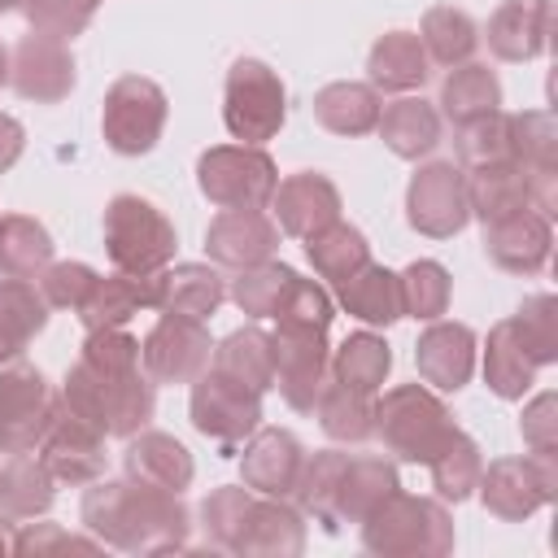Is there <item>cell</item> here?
<instances>
[{
    "label": "cell",
    "instance_id": "1",
    "mask_svg": "<svg viewBox=\"0 0 558 558\" xmlns=\"http://www.w3.org/2000/svg\"><path fill=\"white\" fill-rule=\"evenodd\" d=\"M61 405L92 423L100 436H135L148 427L157 397L153 379L140 375V340L122 327L87 331L78 362L65 375Z\"/></svg>",
    "mask_w": 558,
    "mask_h": 558
},
{
    "label": "cell",
    "instance_id": "2",
    "mask_svg": "<svg viewBox=\"0 0 558 558\" xmlns=\"http://www.w3.org/2000/svg\"><path fill=\"white\" fill-rule=\"evenodd\" d=\"M83 527L122 554H174L187 549L192 514L183 493H166L140 480H92L78 506Z\"/></svg>",
    "mask_w": 558,
    "mask_h": 558
},
{
    "label": "cell",
    "instance_id": "3",
    "mask_svg": "<svg viewBox=\"0 0 558 558\" xmlns=\"http://www.w3.org/2000/svg\"><path fill=\"white\" fill-rule=\"evenodd\" d=\"M397 488H401V480H397V466L388 458L323 449V453L301 462L292 497H296L301 514H314L327 532H336L344 523H362Z\"/></svg>",
    "mask_w": 558,
    "mask_h": 558
},
{
    "label": "cell",
    "instance_id": "4",
    "mask_svg": "<svg viewBox=\"0 0 558 558\" xmlns=\"http://www.w3.org/2000/svg\"><path fill=\"white\" fill-rule=\"evenodd\" d=\"M366 554L379 558H445L453 549V519L432 497L388 493L362 523Z\"/></svg>",
    "mask_w": 558,
    "mask_h": 558
},
{
    "label": "cell",
    "instance_id": "5",
    "mask_svg": "<svg viewBox=\"0 0 558 558\" xmlns=\"http://www.w3.org/2000/svg\"><path fill=\"white\" fill-rule=\"evenodd\" d=\"M458 432L445 401L423 384H397L375 401V436L401 462H432Z\"/></svg>",
    "mask_w": 558,
    "mask_h": 558
},
{
    "label": "cell",
    "instance_id": "6",
    "mask_svg": "<svg viewBox=\"0 0 558 558\" xmlns=\"http://www.w3.org/2000/svg\"><path fill=\"white\" fill-rule=\"evenodd\" d=\"M105 253L113 270L148 279L174 257V222L153 201L122 192L105 205Z\"/></svg>",
    "mask_w": 558,
    "mask_h": 558
},
{
    "label": "cell",
    "instance_id": "7",
    "mask_svg": "<svg viewBox=\"0 0 558 558\" xmlns=\"http://www.w3.org/2000/svg\"><path fill=\"white\" fill-rule=\"evenodd\" d=\"M222 122H227L231 140L257 144V148L283 131V122H288V92H283L279 74H275L266 61L240 57V61L227 70Z\"/></svg>",
    "mask_w": 558,
    "mask_h": 558
},
{
    "label": "cell",
    "instance_id": "8",
    "mask_svg": "<svg viewBox=\"0 0 558 558\" xmlns=\"http://www.w3.org/2000/svg\"><path fill=\"white\" fill-rule=\"evenodd\" d=\"M196 183L218 209H266L279 187V170L257 144H218L201 153Z\"/></svg>",
    "mask_w": 558,
    "mask_h": 558
},
{
    "label": "cell",
    "instance_id": "9",
    "mask_svg": "<svg viewBox=\"0 0 558 558\" xmlns=\"http://www.w3.org/2000/svg\"><path fill=\"white\" fill-rule=\"evenodd\" d=\"M480 501L506 523H523L558 497V449H532L523 458H497L480 471Z\"/></svg>",
    "mask_w": 558,
    "mask_h": 558
},
{
    "label": "cell",
    "instance_id": "10",
    "mask_svg": "<svg viewBox=\"0 0 558 558\" xmlns=\"http://www.w3.org/2000/svg\"><path fill=\"white\" fill-rule=\"evenodd\" d=\"M270 357H275V384L279 397L296 414H314L327 379H331V353H327V327L310 323H279L270 336Z\"/></svg>",
    "mask_w": 558,
    "mask_h": 558
},
{
    "label": "cell",
    "instance_id": "11",
    "mask_svg": "<svg viewBox=\"0 0 558 558\" xmlns=\"http://www.w3.org/2000/svg\"><path fill=\"white\" fill-rule=\"evenodd\" d=\"M166 113H170V100L166 92L144 78V74H122L109 92H105V109H100V131H105V144L122 157H140V153H153V144L161 140L166 131Z\"/></svg>",
    "mask_w": 558,
    "mask_h": 558
},
{
    "label": "cell",
    "instance_id": "12",
    "mask_svg": "<svg viewBox=\"0 0 558 558\" xmlns=\"http://www.w3.org/2000/svg\"><path fill=\"white\" fill-rule=\"evenodd\" d=\"M187 414H192V427L227 449L244 445L257 427H262V392L244 388L240 379L205 366L196 379H192V401H187Z\"/></svg>",
    "mask_w": 558,
    "mask_h": 558
},
{
    "label": "cell",
    "instance_id": "13",
    "mask_svg": "<svg viewBox=\"0 0 558 558\" xmlns=\"http://www.w3.org/2000/svg\"><path fill=\"white\" fill-rule=\"evenodd\" d=\"M405 222L427 240H449L471 222L466 170L458 161H427L405 187Z\"/></svg>",
    "mask_w": 558,
    "mask_h": 558
},
{
    "label": "cell",
    "instance_id": "14",
    "mask_svg": "<svg viewBox=\"0 0 558 558\" xmlns=\"http://www.w3.org/2000/svg\"><path fill=\"white\" fill-rule=\"evenodd\" d=\"M57 397L44 371L13 362L0 371V453H35L39 436L48 432Z\"/></svg>",
    "mask_w": 558,
    "mask_h": 558
},
{
    "label": "cell",
    "instance_id": "15",
    "mask_svg": "<svg viewBox=\"0 0 558 558\" xmlns=\"http://www.w3.org/2000/svg\"><path fill=\"white\" fill-rule=\"evenodd\" d=\"M209 357H214V340L205 323L179 314H161L140 344V366L153 384H192L209 366Z\"/></svg>",
    "mask_w": 558,
    "mask_h": 558
},
{
    "label": "cell",
    "instance_id": "16",
    "mask_svg": "<svg viewBox=\"0 0 558 558\" xmlns=\"http://www.w3.org/2000/svg\"><path fill=\"white\" fill-rule=\"evenodd\" d=\"M35 458L44 462V471H48L57 484L87 488L92 480L105 475V436L57 401L52 423H48V432H44L39 445H35Z\"/></svg>",
    "mask_w": 558,
    "mask_h": 558
},
{
    "label": "cell",
    "instance_id": "17",
    "mask_svg": "<svg viewBox=\"0 0 558 558\" xmlns=\"http://www.w3.org/2000/svg\"><path fill=\"white\" fill-rule=\"evenodd\" d=\"M9 83L17 87L22 100H35V105H57L70 96L74 87V57L61 39H48V35H22L13 57H9Z\"/></svg>",
    "mask_w": 558,
    "mask_h": 558
},
{
    "label": "cell",
    "instance_id": "18",
    "mask_svg": "<svg viewBox=\"0 0 558 558\" xmlns=\"http://www.w3.org/2000/svg\"><path fill=\"white\" fill-rule=\"evenodd\" d=\"M549 248H554V227L541 209H514L506 218H493L484 222V253L497 270H510V275H536L545 262H549Z\"/></svg>",
    "mask_w": 558,
    "mask_h": 558
},
{
    "label": "cell",
    "instance_id": "19",
    "mask_svg": "<svg viewBox=\"0 0 558 558\" xmlns=\"http://www.w3.org/2000/svg\"><path fill=\"white\" fill-rule=\"evenodd\" d=\"M279 248V227L262 209H222L205 231V253L214 266L248 270L270 262Z\"/></svg>",
    "mask_w": 558,
    "mask_h": 558
},
{
    "label": "cell",
    "instance_id": "20",
    "mask_svg": "<svg viewBox=\"0 0 558 558\" xmlns=\"http://www.w3.org/2000/svg\"><path fill=\"white\" fill-rule=\"evenodd\" d=\"M301 462H305V449L292 432L283 427H257L244 445V458H240V480L248 493H262V497H292L296 488V475H301Z\"/></svg>",
    "mask_w": 558,
    "mask_h": 558
},
{
    "label": "cell",
    "instance_id": "21",
    "mask_svg": "<svg viewBox=\"0 0 558 558\" xmlns=\"http://www.w3.org/2000/svg\"><path fill=\"white\" fill-rule=\"evenodd\" d=\"M305 549V519L283 497H253L231 554L240 558H296Z\"/></svg>",
    "mask_w": 558,
    "mask_h": 558
},
{
    "label": "cell",
    "instance_id": "22",
    "mask_svg": "<svg viewBox=\"0 0 558 558\" xmlns=\"http://www.w3.org/2000/svg\"><path fill=\"white\" fill-rule=\"evenodd\" d=\"M270 205H275V227H279L283 235H296V240H310L314 231H323L327 222L340 218V192H336V183H331L327 174H318V170L288 174V179L275 187Z\"/></svg>",
    "mask_w": 558,
    "mask_h": 558
},
{
    "label": "cell",
    "instance_id": "23",
    "mask_svg": "<svg viewBox=\"0 0 558 558\" xmlns=\"http://www.w3.org/2000/svg\"><path fill=\"white\" fill-rule=\"evenodd\" d=\"M414 366H418V379L440 392L466 388V379L475 371V331L466 323L432 318V327L414 344Z\"/></svg>",
    "mask_w": 558,
    "mask_h": 558
},
{
    "label": "cell",
    "instance_id": "24",
    "mask_svg": "<svg viewBox=\"0 0 558 558\" xmlns=\"http://www.w3.org/2000/svg\"><path fill=\"white\" fill-rule=\"evenodd\" d=\"M554 26V0H501L488 17V52L497 61H532L545 52Z\"/></svg>",
    "mask_w": 558,
    "mask_h": 558
},
{
    "label": "cell",
    "instance_id": "25",
    "mask_svg": "<svg viewBox=\"0 0 558 558\" xmlns=\"http://www.w3.org/2000/svg\"><path fill=\"white\" fill-rule=\"evenodd\" d=\"M222 296H227L222 275L205 262H179V266H166L153 275V310H161V314L205 323L218 314Z\"/></svg>",
    "mask_w": 558,
    "mask_h": 558
},
{
    "label": "cell",
    "instance_id": "26",
    "mask_svg": "<svg viewBox=\"0 0 558 558\" xmlns=\"http://www.w3.org/2000/svg\"><path fill=\"white\" fill-rule=\"evenodd\" d=\"M122 471L140 484H153V488H166V493H183L196 475V462L187 453L183 440L166 436V432H135L126 436V449H122Z\"/></svg>",
    "mask_w": 558,
    "mask_h": 558
},
{
    "label": "cell",
    "instance_id": "27",
    "mask_svg": "<svg viewBox=\"0 0 558 558\" xmlns=\"http://www.w3.org/2000/svg\"><path fill=\"white\" fill-rule=\"evenodd\" d=\"M336 305L366 327H388L401 318V283L388 266L366 262L362 270H353L349 279L336 283Z\"/></svg>",
    "mask_w": 558,
    "mask_h": 558
},
{
    "label": "cell",
    "instance_id": "28",
    "mask_svg": "<svg viewBox=\"0 0 558 558\" xmlns=\"http://www.w3.org/2000/svg\"><path fill=\"white\" fill-rule=\"evenodd\" d=\"M375 131H379V140L397 157L418 161V157H427L440 144V109L427 105L423 96H401V100H392V105L379 109Z\"/></svg>",
    "mask_w": 558,
    "mask_h": 558
},
{
    "label": "cell",
    "instance_id": "29",
    "mask_svg": "<svg viewBox=\"0 0 558 558\" xmlns=\"http://www.w3.org/2000/svg\"><path fill=\"white\" fill-rule=\"evenodd\" d=\"M140 310H153V275L135 279V275L118 270V275H96V283L87 288V296L74 314L87 331H100V327H122Z\"/></svg>",
    "mask_w": 558,
    "mask_h": 558
},
{
    "label": "cell",
    "instance_id": "30",
    "mask_svg": "<svg viewBox=\"0 0 558 558\" xmlns=\"http://www.w3.org/2000/svg\"><path fill=\"white\" fill-rule=\"evenodd\" d=\"M366 74L375 92H414L427 83V52L414 31H388L371 44Z\"/></svg>",
    "mask_w": 558,
    "mask_h": 558
},
{
    "label": "cell",
    "instance_id": "31",
    "mask_svg": "<svg viewBox=\"0 0 558 558\" xmlns=\"http://www.w3.org/2000/svg\"><path fill=\"white\" fill-rule=\"evenodd\" d=\"M466 205L480 222H493V218H506L514 209H536L532 201V179L519 161H506V166H484V170H466Z\"/></svg>",
    "mask_w": 558,
    "mask_h": 558
},
{
    "label": "cell",
    "instance_id": "32",
    "mask_svg": "<svg viewBox=\"0 0 558 558\" xmlns=\"http://www.w3.org/2000/svg\"><path fill=\"white\" fill-rule=\"evenodd\" d=\"M497 109H501V83L488 65H480V61L449 65V74L440 83V113L453 126H466V122L488 118Z\"/></svg>",
    "mask_w": 558,
    "mask_h": 558
},
{
    "label": "cell",
    "instance_id": "33",
    "mask_svg": "<svg viewBox=\"0 0 558 558\" xmlns=\"http://www.w3.org/2000/svg\"><path fill=\"white\" fill-rule=\"evenodd\" d=\"M57 501V480L35 453H9L0 462V510L9 519H39Z\"/></svg>",
    "mask_w": 558,
    "mask_h": 558
},
{
    "label": "cell",
    "instance_id": "34",
    "mask_svg": "<svg viewBox=\"0 0 558 558\" xmlns=\"http://www.w3.org/2000/svg\"><path fill=\"white\" fill-rule=\"evenodd\" d=\"M48 327V301L31 279H0V366L13 362Z\"/></svg>",
    "mask_w": 558,
    "mask_h": 558
},
{
    "label": "cell",
    "instance_id": "35",
    "mask_svg": "<svg viewBox=\"0 0 558 558\" xmlns=\"http://www.w3.org/2000/svg\"><path fill=\"white\" fill-rule=\"evenodd\" d=\"M379 109H384L379 105V92L371 83H353V78L327 83L314 96V118L331 135H366V131H375Z\"/></svg>",
    "mask_w": 558,
    "mask_h": 558
},
{
    "label": "cell",
    "instance_id": "36",
    "mask_svg": "<svg viewBox=\"0 0 558 558\" xmlns=\"http://www.w3.org/2000/svg\"><path fill=\"white\" fill-rule=\"evenodd\" d=\"M214 371L240 379L244 388L253 392H266L275 384V357H270V336L262 327H240L231 331L227 340L214 344V357H209Z\"/></svg>",
    "mask_w": 558,
    "mask_h": 558
},
{
    "label": "cell",
    "instance_id": "37",
    "mask_svg": "<svg viewBox=\"0 0 558 558\" xmlns=\"http://www.w3.org/2000/svg\"><path fill=\"white\" fill-rule=\"evenodd\" d=\"M484 384L501 397V401H519L532 384H536V362L523 353V344L514 340L510 331V318H501L493 331H488V344H484Z\"/></svg>",
    "mask_w": 558,
    "mask_h": 558
},
{
    "label": "cell",
    "instance_id": "38",
    "mask_svg": "<svg viewBox=\"0 0 558 558\" xmlns=\"http://www.w3.org/2000/svg\"><path fill=\"white\" fill-rule=\"evenodd\" d=\"M314 414H318L323 432H327L336 445H362V440L375 436V401H371V392H357V388H349V384L327 379V388H323Z\"/></svg>",
    "mask_w": 558,
    "mask_h": 558
},
{
    "label": "cell",
    "instance_id": "39",
    "mask_svg": "<svg viewBox=\"0 0 558 558\" xmlns=\"http://www.w3.org/2000/svg\"><path fill=\"white\" fill-rule=\"evenodd\" d=\"M48 262H52L48 227L26 218V214H4L0 218V275H9V279H39Z\"/></svg>",
    "mask_w": 558,
    "mask_h": 558
},
{
    "label": "cell",
    "instance_id": "40",
    "mask_svg": "<svg viewBox=\"0 0 558 558\" xmlns=\"http://www.w3.org/2000/svg\"><path fill=\"white\" fill-rule=\"evenodd\" d=\"M418 44H423L427 61H436V65H462V61H471V52L480 48V26H475L471 13H462V9L436 4V9L423 13Z\"/></svg>",
    "mask_w": 558,
    "mask_h": 558
},
{
    "label": "cell",
    "instance_id": "41",
    "mask_svg": "<svg viewBox=\"0 0 558 558\" xmlns=\"http://www.w3.org/2000/svg\"><path fill=\"white\" fill-rule=\"evenodd\" d=\"M392 371V349L375 331H353L336 353H331V379L349 384L357 392H379Z\"/></svg>",
    "mask_w": 558,
    "mask_h": 558
},
{
    "label": "cell",
    "instance_id": "42",
    "mask_svg": "<svg viewBox=\"0 0 558 558\" xmlns=\"http://www.w3.org/2000/svg\"><path fill=\"white\" fill-rule=\"evenodd\" d=\"M305 257H310L314 275L340 283V279H349L353 270H362L371 262V244H366V235L357 227L336 218V222H327L323 231H314L305 240Z\"/></svg>",
    "mask_w": 558,
    "mask_h": 558
},
{
    "label": "cell",
    "instance_id": "43",
    "mask_svg": "<svg viewBox=\"0 0 558 558\" xmlns=\"http://www.w3.org/2000/svg\"><path fill=\"white\" fill-rule=\"evenodd\" d=\"M432 471V488L440 501H466L480 484V471H484V458H480V445L458 427L449 436V445L427 462Z\"/></svg>",
    "mask_w": 558,
    "mask_h": 558
},
{
    "label": "cell",
    "instance_id": "44",
    "mask_svg": "<svg viewBox=\"0 0 558 558\" xmlns=\"http://www.w3.org/2000/svg\"><path fill=\"white\" fill-rule=\"evenodd\" d=\"M514 161V126L510 113H488L466 126H458V166L462 170H484V166H506Z\"/></svg>",
    "mask_w": 558,
    "mask_h": 558
},
{
    "label": "cell",
    "instance_id": "45",
    "mask_svg": "<svg viewBox=\"0 0 558 558\" xmlns=\"http://www.w3.org/2000/svg\"><path fill=\"white\" fill-rule=\"evenodd\" d=\"M397 283H401V314L432 323V318H440V314L449 310L453 283H449V270H445L440 262L418 257V262H410V266L397 275Z\"/></svg>",
    "mask_w": 558,
    "mask_h": 558
},
{
    "label": "cell",
    "instance_id": "46",
    "mask_svg": "<svg viewBox=\"0 0 558 558\" xmlns=\"http://www.w3.org/2000/svg\"><path fill=\"white\" fill-rule=\"evenodd\" d=\"M292 266L283 262H262V266H248V270H235L231 279V301L240 305V314L248 318H275L279 305H283V292L292 283Z\"/></svg>",
    "mask_w": 558,
    "mask_h": 558
},
{
    "label": "cell",
    "instance_id": "47",
    "mask_svg": "<svg viewBox=\"0 0 558 558\" xmlns=\"http://www.w3.org/2000/svg\"><path fill=\"white\" fill-rule=\"evenodd\" d=\"M510 331L536 366L558 362V296H549V292L527 296L519 305V314H510Z\"/></svg>",
    "mask_w": 558,
    "mask_h": 558
},
{
    "label": "cell",
    "instance_id": "48",
    "mask_svg": "<svg viewBox=\"0 0 558 558\" xmlns=\"http://www.w3.org/2000/svg\"><path fill=\"white\" fill-rule=\"evenodd\" d=\"M26 22L35 35H48V39H74L87 31V22L96 17L100 0H26Z\"/></svg>",
    "mask_w": 558,
    "mask_h": 558
},
{
    "label": "cell",
    "instance_id": "49",
    "mask_svg": "<svg viewBox=\"0 0 558 558\" xmlns=\"http://www.w3.org/2000/svg\"><path fill=\"white\" fill-rule=\"evenodd\" d=\"M248 501H253V493H248L244 484L214 488V493L201 501V527H205V536H209L218 549H231V545H235Z\"/></svg>",
    "mask_w": 558,
    "mask_h": 558
},
{
    "label": "cell",
    "instance_id": "50",
    "mask_svg": "<svg viewBox=\"0 0 558 558\" xmlns=\"http://www.w3.org/2000/svg\"><path fill=\"white\" fill-rule=\"evenodd\" d=\"M92 283H96V270L87 262H48L39 275V296L52 310H78Z\"/></svg>",
    "mask_w": 558,
    "mask_h": 558
},
{
    "label": "cell",
    "instance_id": "51",
    "mask_svg": "<svg viewBox=\"0 0 558 558\" xmlns=\"http://www.w3.org/2000/svg\"><path fill=\"white\" fill-rule=\"evenodd\" d=\"M519 432H523L527 449H558V397L554 392H536L523 405Z\"/></svg>",
    "mask_w": 558,
    "mask_h": 558
},
{
    "label": "cell",
    "instance_id": "52",
    "mask_svg": "<svg viewBox=\"0 0 558 558\" xmlns=\"http://www.w3.org/2000/svg\"><path fill=\"white\" fill-rule=\"evenodd\" d=\"M44 549H83V554H92V549H100V541H96V536H92V541L65 536V532L52 527V523H35V527L13 532V554H44Z\"/></svg>",
    "mask_w": 558,
    "mask_h": 558
},
{
    "label": "cell",
    "instance_id": "53",
    "mask_svg": "<svg viewBox=\"0 0 558 558\" xmlns=\"http://www.w3.org/2000/svg\"><path fill=\"white\" fill-rule=\"evenodd\" d=\"M22 148H26V131H22V122L9 118V113H0V174L17 166Z\"/></svg>",
    "mask_w": 558,
    "mask_h": 558
},
{
    "label": "cell",
    "instance_id": "54",
    "mask_svg": "<svg viewBox=\"0 0 558 558\" xmlns=\"http://www.w3.org/2000/svg\"><path fill=\"white\" fill-rule=\"evenodd\" d=\"M13 527H17V519H9V514L0 510V558L13 554Z\"/></svg>",
    "mask_w": 558,
    "mask_h": 558
},
{
    "label": "cell",
    "instance_id": "55",
    "mask_svg": "<svg viewBox=\"0 0 558 558\" xmlns=\"http://www.w3.org/2000/svg\"><path fill=\"white\" fill-rule=\"evenodd\" d=\"M9 83V52H4V44H0V87Z\"/></svg>",
    "mask_w": 558,
    "mask_h": 558
},
{
    "label": "cell",
    "instance_id": "56",
    "mask_svg": "<svg viewBox=\"0 0 558 558\" xmlns=\"http://www.w3.org/2000/svg\"><path fill=\"white\" fill-rule=\"evenodd\" d=\"M26 0H0V13H9V9H22Z\"/></svg>",
    "mask_w": 558,
    "mask_h": 558
}]
</instances>
